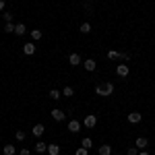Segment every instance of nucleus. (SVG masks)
I'll use <instances>...</instances> for the list:
<instances>
[{"mask_svg":"<svg viewBox=\"0 0 155 155\" xmlns=\"http://www.w3.org/2000/svg\"><path fill=\"white\" fill-rule=\"evenodd\" d=\"M50 114H52V118L56 120V122H62V120L66 118V112H64V110H58V107H54Z\"/></svg>","mask_w":155,"mask_h":155,"instance_id":"nucleus-2","label":"nucleus"},{"mask_svg":"<svg viewBox=\"0 0 155 155\" xmlns=\"http://www.w3.org/2000/svg\"><path fill=\"white\" fill-rule=\"evenodd\" d=\"M141 120H143V114H141V112H130V114H128V122H130V124H139Z\"/></svg>","mask_w":155,"mask_h":155,"instance_id":"nucleus-5","label":"nucleus"},{"mask_svg":"<svg viewBox=\"0 0 155 155\" xmlns=\"http://www.w3.org/2000/svg\"><path fill=\"white\" fill-rule=\"evenodd\" d=\"M128 72H130V68H128L124 62L116 66V74H118V77H122V79H126V77H128Z\"/></svg>","mask_w":155,"mask_h":155,"instance_id":"nucleus-3","label":"nucleus"},{"mask_svg":"<svg viewBox=\"0 0 155 155\" xmlns=\"http://www.w3.org/2000/svg\"><path fill=\"white\" fill-rule=\"evenodd\" d=\"M74 95V89H72L71 85H68V87H64V89H62V97H72Z\"/></svg>","mask_w":155,"mask_h":155,"instance_id":"nucleus-16","label":"nucleus"},{"mask_svg":"<svg viewBox=\"0 0 155 155\" xmlns=\"http://www.w3.org/2000/svg\"><path fill=\"white\" fill-rule=\"evenodd\" d=\"M95 124H97V116H93V114H87V116H85V120H83L85 128H93Z\"/></svg>","mask_w":155,"mask_h":155,"instance_id":"nucleus-1","label":"nucleus"},{"mask_svg":"<svg viewBox=\"0 0 155 155\" xmlns=\"http://www.w3.org/2000/svg\"><path fill=\"white\" fill-rule=\"evenodd\" d=\"M31 132H33V137H37V139H39V137L46 132V126H44V124H35V126L31 128Z\"/></svg>","mask_w":155,"mask_h":155,"instance_id":"nucleus-9","label":"nucleus"},{"mask_svg":"<svg viewBox=\"0 0 155 155\" xmlns=\"http://www.w3.org/2000/svg\"><path fill=\"white\" fill-rule=\"evenodd\" d=\"M19 155H31V151H29V149H27V147H23V149H21V151H19Z\"/></svg>","mask_w":155,"mask_h":155,"instance_id":"nucleus-29","label":"nucleus"},{"mask_svg":"<svg viewBox=\"0 0 155 155\" xmlns=\"http://www.w3.org/2000/svg\"><path fill=\"white\" fill-rule=\"evenodd\" d=\"M4 17V23H12V12H2Z\"/></svg>","mask_w":155,"mask_h":155,"instance_id":"nucleus-25","label":"nucleus"},{"mask_svg":"<svg viewBox=\"0 0 155 155\" xmlns=\"http://www.w3.org/2000/svg\"><path fill=\"white\" fill-rule=\"evenodd\" d=\"M31 39H33V41L41 39V31H39V29H31Z\"/></svg>","mask_w":155,"mask_h":155,"instance_id":"nucleus-21","label":"nucleus"},{"mask_svg":"<svg viewBox=\"0 0 155 155\" xmlns=\"http://www.w3.org/2000/svg\"><path fill=\"white\" fill-rule=\"evenodd\" d=\"M139 155H149V153H147V151H139Z\"/></svg>","mask_w":155,"mask_h":155,"instance_id":"nucleus-32","label":"nucleus"},{"mask_svg":"<svg viewBox=\"0 0 155 155\" xmlns=\"http://www.w3.org/2000/svg\"><path fill=\"white\" fill-rule=\"evenodd\" d=\"M95 95L106 97V95H104V85H95Z\"/></svg>","mask_w":155,"mask_h":155,"instance_id":"nucleus-26","label":"nucleus"},{"mask_svg":"<svg viewBox=\"0 0 155 155\" xmlns=\"http://www.w3.org/2000/svg\"><path fill=\"white\" fill-rule=\"evenodd\" d=\"M112 155H118V153H112Z\"/></svg>","mask_w":155,"mask_h":155,"instance_id":"nucleus-33","label":"nucleus"},{"mask_svg":"<svg viewBox=\"0 0 155 155\" xmlns=\"http://www.w3.org/2000/svg\"><path fill=\"white\" fill-rule=\"evenodd\" d=\"M147 145H149V141H147V137H139V139L134 141V147H137V149H141V151H143V149L147 147Z\"/></svg>","mask_w":155,"mask_h":155,"instance_id":"nucleus-10","label":"nucleus"},{"mask_svg":"<svg viewBox=\"0 0 155 155\" xmlns=\"http://www.w3.org/2000/svg\"><path fill=\"white\" fill-rule=\"evenodd\" d=\"M68 62H71L72 66H79V64H83V60H81V56H79L77 52H72L71 56H68Z\"/></svg>","mask_w":155,"mask_h":155,"instance_id":"nucleus-8","label":"nucleus"},{"mask_svg":"<svg viewBox=\"0 0 155 155\" xmlns=\"http://www.w3.org/2000/svg\"><path fill=\"white\" fill-rule=\"evenodd\" d=\"M79 31H81V33H91V23H83L79 27Z\"/></svg>","mask_w":155,"mask_h":155,"instance_id":"nucleus-19","label":"nucleus"},{"mask_svg":"<svg viewBox=\"0 0 155 155\" xmlns=\"http://www.w3.org/2000/svg\"><path fill=\"white\" fill-rule=\"evenodd\" d=\"M114 89H116V87H114V83H110V81H107L106 85H104V95H112V93H114Z\"/></svg>","mask_w":155,"mask_h":155,"instance_id":"nucleus-13","label":"nucleus"},{"mask_svg":"<svg viewBox=\"0 0 155 155\" xmlns=\"http://www.w3.org/2000/svg\"><path fill=\"white\" fill-rule=\"evenodd\" d=\"M83 66H85V71H87V72H93L97 68V62L93 58H87V60H83Z\"/></svg>","mask_w":155,"mask_h":155,"instance_id":"nucleus-4","label":"nucleus"},{"mask_svg":"<svg viewBox=\"0 0 155 155\" xmlns=\"http://www.w3.org/2000/svg\"><path fill=\"white\" fill-rule=\"evenodd\" d=\"M4 11V0H0V12Z\"/></svg>","mask_w":155,"mask_h":155,"instance_id":"nucleus-31","label":"nucleus"},{"mask_svg":"<svg viewBox=\"0 0 155 155\" xmlns=\"http://www.w3.org/2000/svg\"><path fill=\"white\" fill-rule=\"evenodd\" d=\"M48 155H60V145H56V143H50L48 145V151H46Z\"/></svg>","mask_w":155,"mask_h":155,"instance_id":"nucleus-11","label":"nucleus"},{"mask_svg":"<svg viewBox=\"0 0 155 155\" xmlns=\"http://www.w3.org/2000/svg\"><path fill=\"white\" fill-rule=\"evenodd\" d=\"M126 155H139V149L137 147H128L126 149Z\"/></svg>","mask_w":155,"mask_h":155,"instance_id":"nucleus-28","label":"nucleus"},{"mask_svg":"<svg viewBox=\"0 0 155 155\" xmlns=\"http://www.w3.org/2000/svg\"><path fill=\"white\" fill-rule=\"evenodd\" d=\"M35 151H37L39 155H44L46 151H48V143H44V141H37V143H35Z\"/></svg>","mask_w":155,"mask_h":155,"instance_id":"nucleus-12","label":"nucleus"},{"mask_svg":"<svg viewBox=\"0 0 155 155\" xmlns=\"http://www.w3.org/2000/svg\"><path fill=\"white\" fill-rule=\"evenodd\" d=\"M15 153H17L15 145H4V155H15Z\"/></svg>","mask_w":155,"mask_h":155,"instance_id":"nucleus-17","label":"nucleus"},{"mask_svg":"<svg viewBox=\"0 0 155 155\" xmlns=\"http://www.w3.org/2000/svg\"><path fill=\"white\" fill-rule=\"evenodd\" d=\"M107 58H110V60L120 58V52H116V50H110V52H107Z\"/></svg>","mask_w":155,"mask_h":155,"instance_id":"nucleus-22","label":"nucleus"},{"mask_svg":"<svg viewBox=\"0 0 155 155\" xmlns=\"http://www.w3.org/2000/svg\"><path fill=\"white\" fill-rule=\"evenodd\" d=\"M91 145H93V141H91L89 137H85L83 141H81V147H85V149H91Z\"/></svg>","mask_w":155,"mask_h":155,"instance_id":"nucleus-20","label":"nucleus"},{"mask_svg":"<svg viewBox=\"0 0 155 155\" xmlns=\"http://www.w3.org/2000/svg\"><path fill=\"white\" fill-rule=\"evenodd\" d=\"M23 54H25V56H33V54H35V44H33V41L25 44V46H23Z\"/></svg>","mask_w":155,"mask_h":155,"instance_id":"nucleus-6","label":"nucleus"},{"mask_svg":"<svg viewBox=\"0 0 155 155\" xmlns=\"http://www.w3.org/2000/svg\"><path fill=\"white\" fill-rule=\"evenodd\" d=\"M74 155H89V149H85V147H79V149L74 151Z\"/></svg>","mask_w":155,"mask_h":155,"instance_id":"nucleus-24","label":"nucleus"},{"mask_svg":"<svg viewBox=\"0 0 155 155\" xmlns=\"http://www.w3.org/2000/svg\"><path fill=\"white\" fill-rule=\"evenodd\" d=\"M25 137H27L25 130H17V132H15V139H17V141H25Z\"/></svg>","mask_w":155,"mask_h":155,"instance_id":"nucleus-23","label":"nucleus"},{"mask_svg":"<svg viewBox=\"0 0 155 155\" xmlns=\"http://www.w3.org/2000/svg\"><path fill=\"white\" fill-rule=\"evenodd\" d=\"M15 33H17V35H25V33H27V27H25L23 23L15 25Z\"/></svg>","mask_w":155,"mask_h":155,"instance_id":"nucleus-14","label":"nucleus"},{"mask_svg":"<svg viewBox=\"0 0 155 155\" xmlns=\"http://www.w3.org/2000/svg\"><path fill=\"white\" fill-rule=\"evenodd\" d=\"M4 31H6V33H15V25L6 23V25H4Z\"/></svg>","mask_w":155,"mask_h":155,"instance_id":"nucleus-27","label":"nucleus"},{"mask_svg":"<svg viewBox=\"0 0 155 155\" xmlns=\"http://www.w3.org/2000/svg\"><path fill=\"white\" fill-rule=\"evenodd\" d=\"M48 95L52 97V99H54V101H58L60 97H62V91H58V89H52V91H50Z\"/></svg>","mask_w":155,"mask_h":155,"instance_id":"nucleus-18","label":"nucleus"},{"mask_svg":"<svg viewBox=\"0 0 155 155\" xmlns=\"http://www.w3.org/2000/svg\"><path fill=\"white\" fill-rule=\"evenodd\" d=\"M99 155H112V145H101L99 147Z\"/></svg>","mask_w":155,"mask_h":155,"instance_id":"nucleus-15","label":"nucleus"},{"mask_svg":"<svg viewBox=\"0 0 155 155\" xmlns=\"http://www.w3.org/2000/svg\"><path fill=\"white\" fill-rule=\"evenodd\" d=\"M120 60H130V54H126V52H122V54H120Z\"/></svg>","mask_w":155,"mask_h":155,"instance_id":"nucleus-30","label":"nucleus"},{"mask_svg":"<svg viewBox=\"0 0 155 155\" xmlns=\"http://www.w3.org/2000/svg\"><path fill=\"white\" fill-rule=\"evenodd\" d=\"M66 128H68V130H71L72 134H77V132L81 130V122H79V120H71V122H68V126H66Z\"/></svg>","mask_w":155,"mask_h":155,"instance_id":"nucleus-7","label":"nucleus"}]
</instances>
